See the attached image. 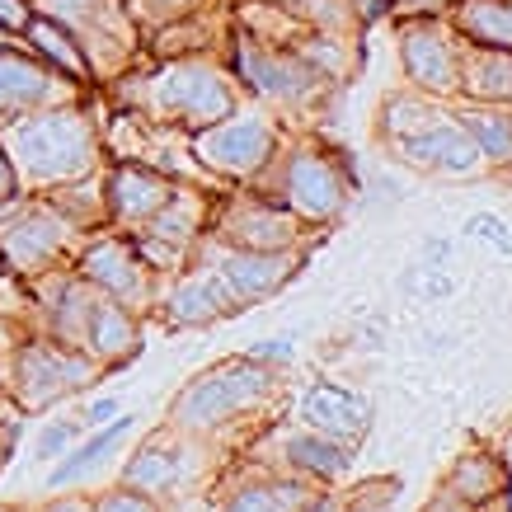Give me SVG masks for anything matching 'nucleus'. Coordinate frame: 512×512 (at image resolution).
Segmentation results:
<instances>
[{
  "mask_svg": "<svg viewBox=\"0 0 512 512\" xmlns=\"http://www.w3.org/2000/svg\"><path fill=\"white\" fill-rule=\"evenodd\" d=\"M278 395V372L254 357H226L188 381L170 404V428L184 437H212L231 423L259 419Z\"/></svg>",
  "mask_w": 512,
  "mask_h": 512,
  "instance_id": "f257e3e1",
  "label": "nucleus"
},
{
  "mask_svg": "<svg viewBox=\"0 0 512 512\" xmlns=\"http://www.w3.org/2000/svg\"><path fill=\"white\" fill-rule=\"evenodd\" d=\"M5 156L15 165L19 184H76L94 174L99 137L80 109H38L5 127Z\"/></svg>",
  "mask_w": 512,
  "mask_h": 512,
  "instance_id": "f03ea898",
  "label": "nucleus"
},
{
  "mask_svg": "<svg viewBox=\"0 0 512 512\" xmlns=\"http://www.w3.org/2000/svg\"><path fill=\"white\" fill-rule=\"evenodd\" d=\"M268 198H278L301 226H334L343 217V207L353 198V170L343 151L325 146L315 137H301L292 146H282L273 170L259 179Z\"/></svg>",
  "mask_w": 512,
  "mask_h": 512,
  "instance_id": "7ed1b4c3",
  "label": "nucleus"
},
{
  "mask_svg": "<svg viewBox=\"0 0 512 512\" xmlns=\"http://www.w3.org/2000/svg\"><path fill=\"white\" fill-rule=\"evenodd\" d=\"M146 94L165 123L188 127V132H202L240 109V85L212 57H174L146 80Z\"/></svg>",
  "mask_w": 512,
  "mask_h": 512,
  "instance_id": "20e7f679",
  "label": "nucleus"
},
{
  "mask_svg": "<svg viewBox=\"0 0 512 512\" xmlns=\"http://www.w3.org/2000/svg\"><path fill=\"white\" fill-rule=\"evenodd\" d=\"M282 151V127L259 104H240L221 123L193 132V156L207 174L231 184H259Z\"/></svg>",
  "mask_w": 512,
  "mask_h": 512,
  "instance_id": "39448f33",
  "label": "nucleus"
},
{
  "mask_svg": "<svg viewBox=\"0 0 512 512\" xmlns=\"http://www.w3.org/2000/svg\"><path fill=\"white\" fill-rule=\"evenodd\" d=\"M235 85L245 94H254L259 104L268 109H282V113H306L320 104V94L329 90V80L320 71L296 57L292 47H273V43H259L240 33L235 38Z\"/></svg>",
  "mask_w": 512,
  "mask_h": 512,
  "instance_id": "423d86ee",
  "label": "nucleus"
},
{
  "mask_svg": "<svg viewBox=\"0 0 512 512\" xmlns=\"http://www.w3.org/2000/svg\"><path fill=\"white\" fill-rule=\"evenodd\" d=\"M461 57H466V43L456 38L447 15L400 19V66L409 90L442 99V104L456 99V90H461Z\"/></svg>",
  "mask_w": 512,
  "mask_h": 512,
  "instance_id": "0eeeda50",
  "label": "nucleus"
},
{
  "mask_svg": "<svg viewBox=\"0 0 512 512\" xmlns=\"http://www.w3.org/2000/svg\"><path fill=\"white\" fill-rule=\"evenodd\" d=\"M94 376H99V362L90 353H80L76 343L33 339L15 353V395L29 409H43L71 390H85Z\"/></svg>",
  "mask_w": 512,
  "mask_h": 512,
  "instance_id": "6e6552de",
  "label": "nucleus"
},
{
  "mask_svg": "<svg viewBox=\"0 0 512 512\" xmlns=\"http://www.w3.org/2000/svg\"><path fill=\"white\" fill-rule=\"evenodd\" d=\"M306 226L268 193H240L217 212L212 240L231 249H306Z\"/></svg>",
  "mask_w": 512,
  "mask_h": 512,
  "instance_id": "1a4fd4ad",
  "label": "nucleus"
},
{
  "mask_svg": "<svg viewBox=\"0 0 512 512\" xmlns=\"http://www.w3.org/2000/svg\"><path fill=\"white\" fill-rule=\"evenodd\" d=\"M301 264H306V249H231L212 240V273L235 301V311L282 292Z\"/></svg>",
  "mask_w": 512,
  "mask_h": 512,
  "instance_id": "9d476101",
  "label": "nucleus"
},
{
  "mask_svg": "<svg viewBox=\"0 0 512 512\" xmlns=\"http://www.w3.org/2000/svg\"><path fill=\"white\" fill-rule=\"evenodd\" d=\"M10 217L0 221V259L19 273H43L57 264V254L71 245V221L57 212V202H5Z\"/></svg>",
  "mask_w": 512,
  "mask_h": 512,
  "instance_id": "9b49d317",
  "label": "nucleus"
},
{
  "mask_svg": "<svg viewBox=\"0 0 512 512\" xmlns=\"http://www.w3.org/2000/svg\"><path fill=\"white\" fill-rule=\"evenodd\" d=\"M80 278L90 282L94 292H104L109 301L137 311V306H151L156 301V268L137 254V245L127 240H94L85 254H80Z\"/></svg>",
  "mask_w": 512,
  "mask_h": 512,
  "instance_id": "f8f14e48",
  "label": "nucleus"
},
{
  "mask_svg": "<svg viewBox=\"0 0 512 512\" xmlns=\"http://www.w3.org/2000/svg\"><path fill=\"white\" fill-rule=\"evenodd\" d=\"M395 156L409 165V170L437 174V179H475V174L489 170V160L480 156V146L470 141V132L456 123V113H447L442 123L423 127L414 137H404L390 146Z\"/></svg>",
  "mask_w": 512,
  "mask_h": 512,
  "instance_id": "ddd939ff",
  "label": "nucleus"
},
{
  "mask_svg": "<svg viewBox=\"0 0 512 512\" xmlns=\"http://www.w3.org/2000/svg\"><path fill=\"white\" fill-rule=\"evenodd\" d=\"M273 447H278V461H259V466L287 470V475L315 484V489H329V484H339L343 475L353 470V447H343L334 437L315 433L306 423L278 428V433H273Z\"/></svg>",
  "mask_w": 512,
  "mask_h": 512,
  "instance_id": "4468645a",
  "label": "nucleus"
},
{
  "mask_svg": "<svg viewBox=\"0 0 512 512\" xmlns=\"http://www.w3.org/2000/svg\"><path fill=\"white\" fill-rule=\"evenodd\" d=\"M188 480V456H184V433H174V428H165V433L146 437L132 456L123 461V484L127 489H137V494L146 498H170L179 494Z\"/></svg>",
  "mask_w": 512,
  "mask_h": 512,
  "instance_id": "2eb2a0df",
  "label": "nucleus"
},
{
  "mask_svg": "<svg viewBox=\"0 0 512 512\" xmlns=\"http://www.w3.org/2000/svg\"><path fill=\"white\" fill-rule=\"evenodd\" d=\"M296 423H306L315 433L334 437L343 447H357L367 428H372V404L362 400L357 390L343 386H311L296 404Z\"/></svg>",
  "mask_w": 512,
  "mask_h": 512,
  "instance_id": "dca6fc26",
  "label": "nucleus"
},
{
  "mask_svg": "<svg viewBox=\"0 0 512 512\" xmlns=\"http://www.w3.org/2000/svg\"><path fill=\"white\" fill-rule=\"evenodd\" d=\"M315 494H320L315 484L296 480V475H287V470L249 466L245 475L226 489L221 512H301Z\"/></svg>",
  "mask_w": 512,
  "mask_h": 512,
  "instance_id": "f3484780",
  "label": "nucleus"
},
{
  "mask_svg": "<svg viewBox=\"0 0 512 512\" xmlns=\"http://www.w3.org/2000/svg\"><path fill=\"white\" fill-rule=\"evenodd\" d=\"M62 99V76L29 57H10L0 52V127L19 123L38 109H52Z\"/></svg>",
  "mask_w": 512,
  "mask_h": 512,
  "instance_id": "a211bd4d",
  "label": "nucleus"
},
{
  "mask_svg": "<svg viewBox=\"0 0 512 512\" xmlns=\"http://www.w3.org/2000/svg\"><path fill=\"white\" fill-rule=\"evenodd\" d=\"M174 179L170 174L151 170V165H141V160H127V165H118V170L109 174V217L123 221V226H146V221L156 217L160 207L170 202L174 193Z\"/></svg>",
  "mask_w": 512,
  "mask_h": 512,
  "instance_id": "6ab92c4d",
  "label": "nucleus"
},
{
  "mask_svg": "<svg viewBox=\"0 0 512 512\" xmlns=\"http://www.w3.org/2000/svg\"><path fill=\"white\" fill-rule=\"evenodd\" d=\"M165 325L170 329H198V325H217L221 315L235 311V301L226 296V287L217 282L212 268H198V273H184V278L174 282L170 292H165Z\"/></svg>",
  "mask_w": 512,
  "mask_h": 512,
  "instance_id": "aec40b11",
  "label": "nucleus"
},
{
  "mask_svg": "<svg viewBox=\"0 0 512 512\" xmlns=\"http://www.w3.org/2000/svg\"><path fill=\"white\" fill-rule=\"evenodd\" d=\"M442 489H447L451 498H461L466 508L489 512V508H498V498L508 489V470H503V461L494 456V447H470L451 461Z\"/></svg>",
  "mask_w": 512,
  "mask_h": 512,
  "instance_id": "412c9836",
  "label": "nucleus"
},
{
  "mask_svg": "<svg viewBox=\"0 0 512 512\" xmlns=\"http://www.w3.org/2000/svg\"><path fill=\"white\" fill-rule=\"evenodd\" d=\"M207 212H212V207H207V193L179 184L170 193V202L141 226V235L156 240V245H165V249H174V254H188V249L207 235Z\"/></svg>",
  "mask_w": 512,
  "mask_h": 512,
  "instance_id": "4be33fe9",
  "label": "nucleus"
},
{
  "mask_svg": "<svg viewBox=\"0 0 512 512\" xmlns=\"http://www.w3.org/2000/svg\"><path fill=\"white\" fill-rule=\"evenodd\" d=\"M94 362L104 367H123L132 357L141 353V329H137V315L118 306V301H94V315H90V329H85V343H80Z\"/></svg>",
  "mask_w": 512,
  "mask_h": 512,
  "instance_id": "5701e85b",
  "label": "nucleus"
},
{
  "mask_svg": "<svg viewBox=\"0 0 512 512\" xmlns=\"http://www.w3.org/2000/svg\"><path fill=\"white\" fill-rule=\"evenodd\" d=\"M447 24L466 47L512 52V0H456Z\"/></svg>",
  "mask_w": 512,
  "mask_h": 512,
  "instance_id": "b1692460",
  "label": "nucleus"
},
{
  "mask_svg": "<svg viewBox=\"0 0 512 512\" xmlns=\"http://www.w3.org/2000/svg\"><path fill=\"white\" fill-rule=\"evenodd\" d=\"M456 99H466V104H498V109H512V52L466 47V57H461V90H456Z\"/></svg>",
  "mask_w": 512,
  "mask_h": 512,
  "instance_id": "393cba45",
  "label": "nucleus"
},
{
  "mask_svg": "<svg viewBox=\"0 0 512 512\" xmlns=\"http://www.w3.org/2000/svg\"><path fill=\"white\" fill-rule=\"evenodd\" d=\"M132 414H118L113 423H104V428H94V437H85L80 447L66 451V461H57V466L47 470V489H71V484H80L90 470H99L104 461H109L113 451L123 447V437L132 433Z\"/></svg>",
  "mask_w": 512,
  "mask_h": 512,
  "instance_id": "a878e982",
  "label": "nucleus"
},
{
  "mask_svg": "<svg viewBox=\"0 0 512 512\" xmlns=\"http://www.w3.org/2000/svg\"><path fill=\"white\" fill-rule=\"evenodd\" d=\"M47 315H52V334L62 343H85V329H90V315H94V287L80 273H62V278L47 282Z\"/></svg>",
  "mask_w": 512,
  "mask_h": 512,
  "instance_id": "bb28decb",
  "label": "nucleus"
},
{
  "mask_svg": "<svg viewBox=\"0 0 512 512\" xmlns=\"http://www.w3.org/2000/svg\"><path fill=\"white\" fill-rule=\"evenodd\" d=\"M357 33H329V29H306L301 38L292 43V52L301 62L320 71L329 85H343V80L353 76L357 66H362V47L353 43Z\"/></svg>",
  "mask_w": 512,
  "mask_h": 512,
  "instance_id": "cd10ccee",
  "label": "nucleus"
},
{
  "mask_svg": "<svg viewBox=\"0 0 512 512\" xmlns=\"http://www.w3.org/2000/svg\"><path fill=\"white\" fill-rule=\"evenodd\" d=\"M442 118H447L442 99H428V94H419V90H400V94H386L381 118H376V132H381L386 146H395V141L414 137V132L442 123Z\"/></svg>",
  "mask_w": 512,
  "mask_h": 512,
  "instance_id": "c85d7f7f",
  "label": "nucleus"
},
{
  "mask_svg": "<svg viewBox=\"0 0 512 512\" xmlns=\"http://www.w3.org/2000/svg\"><path fill=\"white\" fill-rule=\"evenodd\" d=\"M456 123L470 132V141L480 146V156L489 160V170H503L512 156V109L498 104H466L456 113Z\"/></svg>",
  "mask_w": 512,
  "mask_h": 512,
  "instance_id": "c756f323",
  "label": "nucleus"
},
{
  "mask_svg": "<svg viewBox=\"0 0 512 512\" xmlns=\"http://www.w3.org/2000/svg\"><path fill=\"white\" fill-rule=\"evenodd\" d=\"M24 29H29V43L38 47V57H47V71H57V76H66V80L90 76V57H85V47L71 38L66 24H57V19H29Z\"/></svg>",
  "mask_w": 512,
  "mask_h": 512,
  "instance_id": "7c9ffc66",
  "label": "nucleus"
},
{
  "mask_svg": "<svg viewBox=\"0 0 512 512\" xmlns=\"http://www.w3.org/2000/svg\"><path fill=\"white\" fill-rule=\"evenodd\" d=\"M47 10L57 15V24H104L118 10V0H47Z\"/></svg>",
  "mask_w": 512,
  "mask_h": 512,
  "instance_id": "2f4dec72",
  "label": "nucleus"
},
{
  "mask_svg": "<svg viewBox=\"0 0 512 512\" xmlns=\"http://www.w3.org/2000/svg\"><path fill=\"white\" fill-rule=\"evenodd\" d=\"M94 512H160V503L137 494V489H127V484H118V489L94 498Z\"/></svg>",
  "mask_w": 512,
  "mask_h": 512,
  "instance_id": "473e14b6",
  "label": "nucleus"
},
{
  "mask_svg": "<svg viewBox=\"0 0 512 512\" xmlns=\"http://www.w3.org/2000/svg\"><path fill=\"white\" fill-rule=\"evenodd\" d=\"M76 428L80 423H52V428H43V437H38V456H43V461H57V456L76 442Z\"/></svg>",
  "mask_w": 512,
  "mask_h": 512,
  "instance_id": "72a5a7b5",
  "label": "nucleus"
},
{
  "mask_svg": "<svg viewBox=\"0 0 512 512\" xmlns=\"http://www.w3.org/2000/svg\"><path fill=\"white\" fill-rule=\"evenodd\" d=\"M118 414H123V400H118V395H104V400H94V404H85V409H80V428H104V423H113L118 419Z\"/></svg>",
  "mask_w": 512,
  "mask_h": 512,
  "instance_id": "f704fd0d",
  "label": "nucleus"
},
{
  "mask_svg": "<svg viewBox=\"0 0 512 512\" xmlns=\"http://www.w3.org/2000/svg\"><path fill=\"white\" fill-rule=\"evenodd\" d=\"M456 0H395L390 19H428V15H447Z\"/></svg>",
  "mask_w": 512,
  "mask_h": 512,
  "instance_id": "c9c22d12",
  "label": "nucleus"
},
{
  "mask_svg": "<svg viewBox=\"0 0 512 512\" xmlns=\"http://www.w3.org/2000/svg\"><path fill=\"white\" fill-rule=\"evenodd\" d=\"M249 357H254V362H264V367H273V372H278V362H292V339H287V334H273V339H259V348H249Z\"/></svg>",
  "mask_w": 512,
  "mask_h": 512,
  "instance_id": "e433bc0d",
  "label": "nucleus"
},
{
  "mask_svg": "<svg viewBox=\"0 0 512 512\" xmlns=\"http://www.w3.org/2000/svg\"><path fill=\"white\" fill-rule=\"evenodd\" d=\"M390 5H395V0H348V10H353V19H357V29H372V24L390 19Z\"/></svg>",
  "mask_w": 512,
  "mask_h": 512,
  "instance_id": "4c0bfd02",
  "label": "nucleus"
},
{
  "mask_svg": "<svg viewBox=\"0 0 512 512\" xmlns=\"http://www.w3.org/2000/svg\"><path fill=\"white\" fill-rule=\"evenodd\" d=\"M29 5H24V0H0V29L5 33H15V29H24V24H29Z\"/></svg>",
  "mask_w": 512,
  "mask_h": 512,
  "instance_id": "58836bf2",
  "label": "nucleus"
},
{
  "mask_svg": "<svg viewBox=\"0 0 512 512\" xmlns=\"http://www.w3.org/2000/svg\"><path fill=\"white\" fill-rule=\"evenodd\" d=\"M15 198H19V174L10 165V156H5V146H0V202H15Z\"/></svg>",
  "mask_w": 512,
  "mask_h": 512,
  "instance_id": "ea45409f",
  "label": "nucleus"
},
{
  "mask_svg": "<svg viewBox=\"0 0 512 512\" xmlns=\"http://www.w3.org/2000/svg\"><path fill=\"white\" fill-rule=\"evenodd\" d=\"M38 512H94V498H85V494L71 498L66 494V498H57V503H47V508H38Z\"/></svg>",
  "mask_w": 512,
  "mask_h": 512,
  "instance_id": "a19ab883",
  "label": "nucleus"
},
{
  "mask_svg": "<svg viewBox=\"0 0 512 512\" xmlns=\"http://www.w3.org/2000/svg\"><path fill=\"white\" fill-rule=\"evenodd\" d=\"M494 456L503 461V470H508V480H512V428L503 437H498V447H494Z\"/></svg>",
  "mask_w": 512,
  "mask_h": 512,
  "instance_id": "79ce46f5",
  "label": "nucleus"
},
{
  "mask_svg": "<svg viewBox=\"0 0 512 512\" xmlns=\"http://www.w3.org/2000/svg\"><path fill=\"white\" fill-rule=\"evenodd\" d=\"M498 508L512 512V480H508V489H503V498H498Z\"/></svg>",
  "mask_w": 512,
  "mask_h": 512,
  "instance_id": "37998d69",
  "label": "nucleus"
},
{
  "mask_svg": "<svg viewBox=\"0 0 512 512\" xmlns=\"http://www.w3.org/2000/svg\"><path fill=\"white\" fill-rule=\"evenodd\" d=\"M268 5H282V10H292V5H296V0H268Z\"/></svg>",
  "mask_w": 512,
  "mask_h": 512,
  "instance_id": "c03bdc74",
  "label": "nucleus"
},
{
  "mask_svg": "<svg viewBox=\"0 0 512 512\" xmlns=\"http://www.w3.org/2000/svg\"><path fill=\"white\" fill-rule=\"evenodd\" d=\"M5 47H10V43H5V29H0V52H5Z\"/></svg>",
  "mask_w": 512,
  "mask_h": 512,
  "instance_id": "a18cd8bd",
  "label": "nucleus"
},
{
  "mask_svg": "<svg viewBox=\"0 0 512 512\" xmlns=\"http://www.w3.org/2000/svg\"><path fill=\"white\" fill-rule=\"evenodd\" d=\"M0 466H5V442H0Z\"/></svg>",
  "mask_w": 512,
  "mask_h": 512,
  "instance_id": "49530a36",
  "label": "nucleus"
},
{
  "mask_svg": "<svg viewBox=\"0 0 512 512\" xmlns=\"http://www.w3.org/2000/svg\"><path fill=\"white\" fill-rule=\"evenodd\" d=\"M503 170H512V156H508V165H503Z\"/></svg>",
  "mask_w": 512,
  "mask_h": 512,
  "instance_id": "de8ad7c7",
  "label": "nucleus"
},
{
  "mask_svg": "<svg viewBox=\"0 0 512 512\" xmlns=\"http://www.w3.org/2000/svg\"><path fill=\"white\" fill-rule=\"evenodd\" d=\"M0 512H15V508H0Z\"/></svg>",
  "mask_w": 512,
  "mask_h": 512,
  "instance_id": "09e8293b",
  "label": "nucleus"
},
{
  "mask_svg": "<svg viewBox=\"0 0 512 512\" xmlns=\"http://www.w3.org/2000/svg\"><path fill=\"white\" fill-rule=\"evenodd\" d=\"M489 512H503V508H489Z\"/></svg>",
  "mask_w": 512,
  "mask_h": 512,
  "instance_id": "8fccbe9b",
  "label": "nucleus"
}]
</instances>
